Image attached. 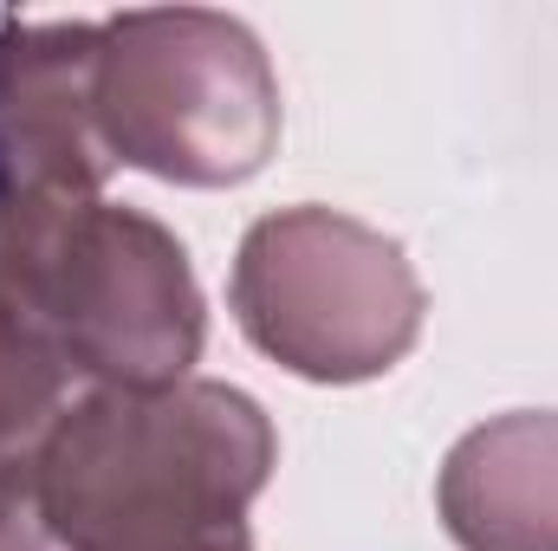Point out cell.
I'll use <instances>...</instances> for the list:
<instances>
[{
	"label": "cell",
	"instance_id": "cell-1",
	"mask_svg": "<svg viewBox=\"0 0 558 551\" xmlns=\"http://www.w3.org/2000/svg\"><path fill=\"white\" fill-rule=\"evenodd\" d=\"M274 461V421L234 383L92 390L59 415L33 506L65 551H254Z\"/></svg>",
	"mask_w": 558,
	"mask_h": 551
},
{
	"label": "cell",
	"instance_id": "cell-2",
	"mask_svg": "<svg viewBox=\"0 0 558 551\" xmlns=\"http://www.w3.org/2000/svg\"><path fill=\"white\" fill-rule=\"evenodd\" d=\"M0 305L98 390H175L208 338L189 247L105 195L0 215Z\"/></svg>",
	"mask_w": 558,
	"mask_h": 551
},
{
	"label": "cell",
	"instance_id": "cell-3",
	"mask_svg": "<svg viewBox=\"0 0 558 551\" xmlns=\"http://www.w3.org/2000/svg\"><path fill=\"white\" fill-rule=\"evenodd\" d=\"M92 118L111 162L175 188H241L279 149L267 46L215 7H137L98 20Z\"/></svg>",
	"mask_w": 558,
	"mask_h": 551
},
{
	"label": "cell",
	"instance_id": "cell-4",
	"mask_svg": "<svg viewBox=\"0 0 558 551\" xmlns=\"http://www.w3.org/2000/svg\"><path fill=\"white\" fill-rule=\"evenodd\" d=\"M228 298L260 357L331 390L390 377L428 311L403 241L325 201L260 215L241 234Z\"/></svg>",
	"mask_w": 558,
	"mask_h": 551
},
{
	"label": "cell",
	"instance_id": "cell-5",
	"mask_svg": "<svg viewBox=\"0 0 558 551\" xmlns=\"http://www.w3.org/2000/svg\"><path fill=\"white\" fill-rule=\"evenodd\" d=\"M98 20L0 26V215L105 195L111 149L92 118Z\"/></svg>",
	"mask_w": 558,
	"mask_h": 551
},
{
	"label": "cell",
	"instance_id": "cell-6",
	"mask_svg": "<svg viewBox=\"0 0 558 551\" xmlns=\"http://www.w3.org/2000/svg\"><path fill=\"white\" fill-rule=\"evenodd\" d=\"M435 513L461 551H558V409L468 428L435 474Z\"/></svg>",
	"mask_w": 558,
	"mask_h": 551
},
{
	"label": "cell",
	"instance_id": "cell-7",
	"mask_svg": "<svg viewBox=\"0 0 558 551\" xmlns=\"http://www.w3.org/2000/svg\"><path fill=\"white\" fill-rule=\"evenodd\" d=\"M72 390V364L20 318L0 305V493H33L39 454L59 428Z\"/></svg>",
	"mask_w": 558,
	"mask_h": 551
},
{
	"label": "cell",
	"instance_id": "cell-8",
	"mask_svg": "<svg viewBox=\"0 0 558 551\" xmlns=\"http://www.w3.org/2000/svg\"><path fill=\"white\" fill-rule=\"evenodd\" d=\"M0 551H65L39 519L33 493H0Z\"/></svg>",
	"mask_w": 558,
	"mask_h": 551
}]
</instances>
